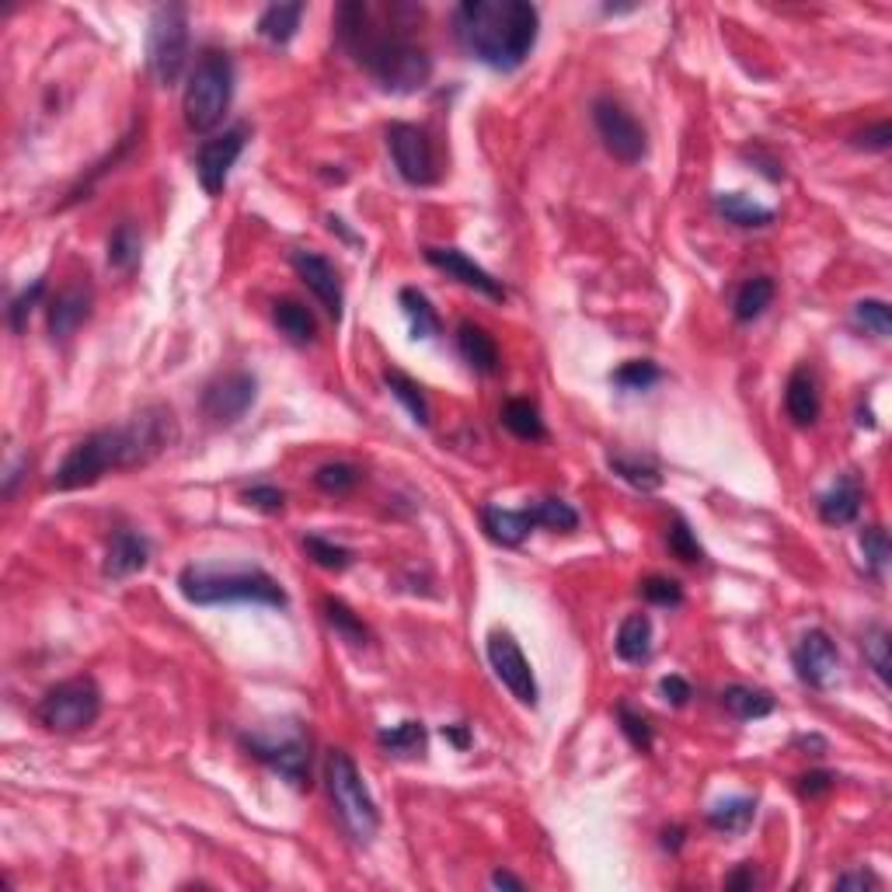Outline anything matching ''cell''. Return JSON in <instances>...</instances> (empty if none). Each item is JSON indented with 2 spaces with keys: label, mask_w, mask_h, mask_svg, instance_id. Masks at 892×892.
Returning a JSON list of instances; mask_svg holds the SVG:
<instances>
[{
  "label": "cell",
  "mask_w": 892,
  "mask_h": 892,
  "mask_svg": "<svg viewBox=\"0 0 892 892\" xmlns=\"http://www.w3.org/2000/svg\"><path fill=\"white\" fill-rule=\"evenodd\" d=\"M489 663L495 676L503 680V687L513 694L516 701L533 708L538 704V680H533V670L527 663V655L509 631H492L489 635Z\"/></svg>",
  "instance_id": "4fadbf2b"
},
{
  "label": "cell",
  "mask_w": 892,
  "mask_h": 892,
  "mask_svg": "<svg viewBox=\"0 0 892 892\" xmlns=\"http://www.w3.org/2000/svg\"><path fill=\"white\" fill-rule=\"evenodd\" d=\"M178 439V425L168 408H144L122 425H109V430L87 433L81 443L70 446V454L52 474V489L74 492L95 485L98 478L122 468H140L150 463L157 454H165Z\"/></svg>",
  "instance_id": "7a4b0ae2"
},
{
  "label": "cell",
  "mask_w": 892,
  "mask_h": 892,
  "mask_svg": "<svg viewBox=\"0 0 892 892\" xmlns=\"http://www.w3.org/2000/svg\"><path fill=\"white\" fill-rule=\"evenodd\" d=\"M303 14H308L303 4H269L258 17V35L273 46H287L297 35Z\"/></svg>",
  "instance_id": "f1b7e54d"
},
{
  "label": "cell",
  "mask_w": 892,
  "mask_h": 892,
  "mask_svg": "<svg viewBox=\"0 0 892 892\" xmlns=\"http://www.w3.org/2000/svg\"><path fill=\"white\" fill-rule=\"evenodd\" d=\"M405 4L390 8V22L377 17L370 4L349 0L335 11V35L349 57L390 95H415L433 77V57L415 39L412 28L398 17Z\"/></svg>",
  "instance_id": "6da1fadb"
},
{
  "label": "cell",
  "mask_w": 892,
  "mask_h": 892,
  "mask_svg": "<svg viewBox=\"0 0 892 892\" xmlns=\"http://www.w3.org/2000/svg\"><path fill=\"white\" fill-rule=\"evenodd\" d=\"M792 663L801 684H809L812 690H830L836 684V673H841V652H836L833 638L823 628H812L798 638Z\"/></svg>",
  "instance_id": "9a60e30c"
},
{
  "label": "cell",
  "mask_w": 892,
  "mask_h": 892,
  "mask_svg": "<svg viewBox=\"0 0 892 892\" xmlns=\"http://www.w3.org/2000/svg\"><path fill=\"white\" fill-rule=\"evenodd\" d=\"M725 885H728V889H754V885H757V871H754V865H743L739 871H733V876L725 879Z\"/></svg>",
  "instance_id": "9f6ffc18"
},
{
  "label": "cell",
  "mask_w": 892,
  "mask_h": 892,
  "mask_svg": "<svg viewBox=\"0 0 892 892\" xmlns=\"http://www.w3.org/2000/svg\"><path fill=\"white\" fill-rule=\"evenodd\" d=\"M879 879L871 871H847V876L836 879V889H876Z\"/></svg>",
  "instance_id": "11a10c76"
},
{
  "label": "cell",
  "mask_w": 892,
  "mask_h": 892,
  "mask_svg": "<svg viewBox=\"0 0 892 892\" xmlns=\"http://www.w3.org/2000/svg\"><path fill=\"white\" fill-rule=\"evenodd\" d=\"M425 262H430L433 269L446 273L450 279L463 282V287H471V290H478V293H485L489 300H506L503 282H498L492 273L481 269L478 262H471L468 255L460 252V248H425Z\"/></svg>",
  "instance_id": "e0dca14e"
},
{
  "label": "cell",
  "mask_w": 892,
  "mask_h": 892,
  "mask_svg": "<svg viewBox=\"0 0 892 892\" xmlns=\"http://www.w3.org/2000/svg\"><path fill=\"white\" fill-rule=\"evenodd\" d=\"M641 596L655 606H680L684 603V590L676 579H666V576H649L641 582Z\"/></svg>",
  "instance_id": "c3c4849f"
},
{
  "label": "cell",
  "mask_w": 892,
  "mask_h": 892,
  "mask_svg": "<svg viewBox=\"0 0 892 892\" xmlns=\"http://www.w3.org/2000/svg\"><path fill=\"white\" fill-rule=\"evenodd\" d=\"M377 743L384 754L390 757H419L425 754V743H430V733H425L422 722H398L390 728H381Z\"/></svg>",
  "instance_id": "4dcf8cb0"
},
{
  "label": "cell",
  "mask_w": 892,
  "mask_h": 892,
  "mask_svg": "<svg viewBox=\"0 0 892 892\" xmlns=\"http://www.w3.org/2000/svg\"><path fill=\"white\" fill-rule=\"evenodd\" d=\"M533 527H544V530H576L579 527V513L562 503V498H541V503L527 506Z\"/></svg>",
  "instance_id": "f35d334b"
},
{
  "label": "cell",
  "mask_w": 892,
  "mask_h": 892,
  "mask_svg": "<svg viewBox=\"0 0 892 892\" xmlns=\"http://www.w3.org/2000/svg\"><path fill=\"white\" fill-rule=\"evenodd\" d=\"M443 736L450 739L454 746H460V749H468V743H471L468 728H463V725H446V728H443Z\"/></svg>",
  "instance_id": "680465c9"
},
{
  "label": "cell",
  "mask_w": 892,
  "mask_h": 892,
  "mask_svg": "<svg viewBox=\"0 0 892 892\" xmlns=\"http://www.w3.org/2000/svg\"><path fill=\"white\" fill-rule=\"evenodd\" d=\"M255 395H258V381L255 373L248 370H230V373H220V377H213L203 390V415L217 425H230L238 422L248 408L255 405Z\"/></svg>",
  "instance_id": "7c38bea8"
},
{
  "label": "cell",
  "mask_w": 892,
  "mask_h": 892,
  "mask_svg": "<svg viewBox=\"0 0 892 892\" xmlns=\"http://www.w3.org/2000/svg\"><path fill=\"white\" fill-rule=\"evenodd\" d=\"M363 481V471L355 468V463H346V460H335V463H321L314 471V485L325 492V495H349L355 485Z\"/></svg>",
  "instance_id": "74e56055"
},
{
  "label": "cell",
  "mask_w": 892,
  "mask_h": 892,
  "mask_svg": "<svg viewBox=\"0 0 892 892\" xmlns=\"http://www.w3.org/2000/svg\"><path fill=\"white\" fill-rule=\"evenodd\" d=\"M684 833H687L684 827L666 830V833H663V847H666V851H680V847H684Z\"/></svg>",
  "instance_id": "91938a15"
},
{
  "label": "cell",
  "mask_w": 892,
  "mask_h": 892,
  "mask_svg": "<svg viewBox=\"0 0 892 892\" xmlns=\"http://www.w3.org/2000/svg\"><path fill=\"white\" fill-rule=\"evenodd\" d=\"M614 649H617V655L624 659V663H646V659L652 655V620H649V614L624 617Z\"/></svg>",
  "instance_id": "4316f807"
},
{
  "label": "cell",
  "mask_w": 892,
  "mask_h": 892,
  "mask_svg": "<svg viewBox=\"0 0 892 892\" xmlns=\"http://www.w3.org/2000/svg\"><path fill=\"white\" fill-rule=\"evenodd\" d=\"M861 555L871 568V576H882V568L889 565V533L882 527H865L861 530Z\"/></svg>",
  "instance_id": "bcb514c9"
},
{
  "label": "cell",
  "mask_w": 892,
  "mask_h": 892,
  "mask_svg": "<svg viewBox=\"0 0 892 892\" xmlns=\"http://www.w3.org/2000/svg\"><path fill=\"white\" fill-rule=\"evenodd\" d=\"M606 463H611V471H614L617 478H624L628 485H635V489H641V492H655L659 485H663V471H659V463H655V460L611 454V457H606Z\"/></svg>",
  "instance_id": "836d02e7"
},
{
  "label": "cell",
  "mask_w": 892,
  "mask_h": 892,
  "mask_svg": "<svg viewBox=\"0 0 892 892\" xmlns=\"http://www.w3.org/2000/svg\"><path fill=\"white\" fill-rule=\"evenodd\" d=\"M230 98H234V63H230L224 49H203V57L195 60L189 74L182 98L185 126L192 133L217 130L230 109Z\"/></svg>",
  "instance_id": "5b68a950"
},
{
  "label": "cell",
  "mask_w": 892,
  "mask_h": 892,
  "mask_svg": "<svg viewBox=\"0 0 892 892\" xmlns=\"http://www.w3.org/2000/svg\"><path fill=\"white\" fill-rule=\"evenodd\" d=\"M140 252H144L140 230L133 224H119L109 238V265L119 273H133L140 265Z\"/></svg>",
  "instance_id": "8d00e7d4"
},
{
  "label": "cell",
  "mask_w": 892,
  "mask_h": 892,
  "mask_svg": "<svg viewBox=\"0 0 892 892\" xmlns=\"http://www.w3.org/2000/svg\"><path fill=\"white\" fill-rule=\"evenodd\" d=\"M303 551H308V558L314 565L328 568V572H346V568L352 565V551L328 541V538H321V533H308V538H303Z\"/></svg>",
  "instance_id": "ab89813d"
},
{
  "label": "cell",
  "mask_w": 892,
  "mask_h": 892,
  "mask_svg": "<svg viewBox=\"0 0 892 892\" xmlns=\"http://www.w3.org/2000/svg\"><path fill=\"white\" fill-rule=\"evenodd\" d=\"M503 425L516 436V439H530V443H538L547 436L544 430V419H541V408L527 401V398H509L503 405Z\"/></svg>",
  "instance_id": "f546056e"
},
{
  "label": "cell",
  "mask_w": 892,
  "mask_h": 892,
  "mask_svg": "<svg viewBox=\"0 0 892 892\" xmlns=\"http://www.w3.org/2000/svg\"><path fill=\"white\" fill-rule=\"evenodd\" d=\"M178 590L195 606H220V603H262V606H287V590L265 572V568H220V565H185L178 576Z\"/></svg>",
  "instance_id": "277c9868"
},
{
  "label": "cell",
  "mask_w": 892,
  "mask_h": 892,
  "mask_svg": "<svg viewBox=\"0 0 892 892\" xmlns=\"http://www.w3.org/2000/svg\"><path fill=\"white\" fill-rule=\"evenodd\" d=\"M481 527L495 541L516 547L527 541V533L533 530V520L527 509H503V506H481Z\"/></svg>",
  "instance_id": "603a6c76"
},
{
  "label": "cell",
  "mask_w": 892,
  "mask_h": 892,
  "mask_svg": "<svg viewBox=\"0 0 892 892\" xmlns=\"http://www.w3.org/2000/svg\"><path fill=\"white\" fill-rule=\"evenodd\" d=\"M784 412H788V419L798 425V430H809V425L819 422L823 401H819V384H816L809 366L792 370L788 384H784Z\"/></svg>",
  "instance_id": "ffe728a7"
},
{
  "label": "cell",
  "mask_w": 892,
  "mask_h": 892,
  "mask_svg": "<svg viewBox=\"0 0 892 892\" xmlns=\"http://www.w3.org/2000/svg\"><path fill=\"white\" fill-rule=\"evenodd\" d=\"M666 544H670L673 555L680 558V562H687V565H701L704 562V547L698 544V538H694V530L687 527L684 516H673V527L666 533Z\"/></svg>",
  "instance_id": "b9f144b4"
},
{
  "label": "cell",
  "mask_w": 892,
  "mask_h": 892,
  "mask_svg": "<svg viewBox=\"0 0 892 892\" xmlns=\"http://www.w3.org/2000/svg\"><path fill=\"white\" fill-rule=\"evenodd\" d=\"M457 352L474 373H485V377H489V373L498 370L495 338L481 325H474V321H460V325H457Z\"/></svg>",
  "instance_id": "7402d4cb"
},
{
  "label": "cell",
  "mask_w": 892,
  "mask_h": 892,
  "mask_svg": "<svg viewBox=\"0 0 892 892\" xmlns=\"http://www.w3.org/2000/svg\"><path fill=\"white\" fill-rule=\"evenodd\" d=\"M321 611H325V620L332 624L338 638L349 641V646H366L370 631H366V624L355 617V611H352L349 603L335 600V596H325V600H321Z\"/></svg>",
  "instance_id": "e575fe53"
},
{
  "label": "cell",
  "mask_w": 892,
  "mask_h": 892,
  "mask_svg": "<svg viewBox=\"0 0 892 892\" xmlns=\"http://www.w3.org/2000/svg\"><path fill=\"white\" fill-rule=\"evenodd\" d=\"M593 126L603 140L606 154L620 160V165H638V160L649 154V136L641 130V122L614 98L593 101Z\"/></svg>",
  "instance_id": "30bf717a"
},
{
  "label": "cell",
  "mask_w": 892,
  "mask_h": 892,
  "mask_svg": "<svg viewBox=\"0 0 892 892\" xmlns=\"http://www.w3.org/2000/svg\"><path fill=\"white\" fill-rule=\"evenodd\" d=\"M778 287H774V279L771 276H754V279H746L736 300H733V314L736 321H743V325H749V321H757L767 308H771V300H774Z\"/></svg>",
  "instance_id": "1f68e13d"
},
{
  "label": "cell",
  "mask_w": 892,
  "mask_h": 892,
  "mask_svg": "<svg viewBox=\"0 0 892 892\" xmlns=\"http://www.w3.org/2000/svg\"><path fill=\"white\" fill-rule=\"evenodd\" d=\"M659 694H663V701L666 704H673V708H684L690 698H694V690H690V684L684 680V676H663V680H659Z\"/></svg>",
  "instance_id": "f907efd6"
},
{
  "label": "cell",
  "mask_w": 892,
  "mask_h": 892,
  "mask_svg": "<svg viewBox=\"0 0 892 892\" xmlns=\"http://www.w3.org/2000/svg\"><path fill=\"white\" fill-rule=\"evenodd\" d=\"M617 722H620L624 739H628L638 749V754H649L652 743H655V733H652L649 719L641 715V711H635L631 704H617Z\"/></svg>",
  "instance_id": "60d3db41"
},
{
  "label": "cell",
  "mask_w": 892,
  "mask_h": 892,
  "mask_svg": "<svg viewBox=\"0 0 892 892\" xmlns=\"http://www.w3.org/2000/svg\"><path fill=\"white\" fill-rule=\"evenodd\" d=\"M273 321H276V328L297 346L314 342V335H317V321L300 300H276L273 303Z\"/></svg>",
  "instance_id": "83f0119b"
},
{
  "label": "cell",
  "mask_w": 892,
  "mask_h": 892,
  "mask_svg": "<svg viewBox=\"0 0 892 892\" xmlns=\"http://www.w3.org/2000/svg\"><path fill=\"white\" fill-rule=\"evenodd\" d=\"M290 265L297 269L300 282L308 287L321 308L328 311L332 321L342 317V303H346V293H342V279H338V269L317 252H293L290 255Z\"/></svg>",
  "instance_id": "2e32d148"
},
{
  "label": "cell",
  "mask_w": 892,
  "mask_h": 892,
  "mask_svg": "<svg viewBox=\"0 0 892 892\" xmlns=\"http://www.w3.org/2000/svg\"><path fill=\"white\" fill-rule=\"evenodd\" d=\"M743 157L749 160V165H757V171H760L763 178H771V182H781V174H784V171H781V165H778V160H774L771 154H763L760 147H746Z\"/></svg>",
  "instance_id": "db71d44e"
},
{
  "label": "cell",
  "mask_w": 892,
  "mask_h": 892,
  "mask_svg": "<svg viewBox=\"0 0 892 892\" xmlns=\"http://www.w3.org/2000/svg\"><path fill=\"white\" fill-rule=\"evenodd\" d=\"M398 303H401V311L408 317V328H412V338H422V342H430V338H436L443 332V321L436 314V308L430 303V297H425L422 290L415 287H405L398 293Z\"/></svg>",
  "instance_id": "484cf974"
},
{
  "label": "cell",
  "mask_w": 892,
  "mask_h": 892,
  "mask_svg": "<svg viewBox=\"0 0 892 892\" xmlns=\"http://www.w3.org/2000/svg\"><path fill=\"white\" fill-rule=\"evenodd\" d=\"M711 206H715V213L725 224H736L743 230H760L774 224V209L754 203L743 192H719L715 200H711Z\"/></svg>",
  "instance_id": "cb8c5ba5"
},
{
  "label": "cell",
  "mask_w": 892,
  "mask_h": 892,
  "mask_svg": "<svg viewBox=\"0 0 892 892\" xmlns=\"http://www.w3.org/2000/svg\"><path fill=\"white\" fill-rule=\"evenodd\" d=\"M757 819V798H725L708 809V827L719 833H746Z\"/></svg>",
  "instance_id": "d6a6232c"
},
{
  "label": "cell",
  "mask_w": 892,
  "mask_h": 892,
  "mask_svg": "<svg viewBox=\"0 0 892 892\" xmlns=\"http://www.w3.org/2000/svg\"><path fill=\"white\" fill-rule=\"evenodd\" d=\"M854 321L879 338L892 335V308L885 300H858L854 303Z\"/></svg>",
  "instance_id": "f6af8a7d"
},
{
  "label": "cell",
  "mask_w": 892,
  "mask_h": 892,
  "mask_svg": "<svg viewBox=\"0 0 892 892\" xmlns=\"http://www.w3.org/2000/svg\"><path fill=\"white\" fill-rule=\"evenodd\" d=\"M384 384H387V390L390 395H395L401 405H405V412L412 415L419 425H430V401H425V395H422V387L408 377V373H401V370H387L384 373Z\"/></svg>",
  "instance_id": "d590c367"
},
{
  "label": "cell",
  "mask_w": 892,
  "mask_h": 892,
  "mask_svg": "<svg viewBox=\"0 0 892 892\" xmlns=\"http://www.w3.org/2000/svg\"><path fill=\"white\" fill-rule=\"evenodd\" d=\"M722 704L733 719L739 722H757L767 719L774 711V698L760 687H746V684H728L722 690Z\"/></svg>",
  "instance_id": "d4e9b609"
},
{
  "label": "cell",
  "mask_w": 892,
  "mask_h": 892,
  "mask_svg": "<svg viewBox=\"0 0 892 892\" xmlns=\"http://www.w3.org/2000/svg\"><path fill=\"white\" fill-rule=\"evenodd\" d=\"M92 290L87 287H67L60 290L57 297L49 300V311H46V325H49V335L63 342V338L74 335L87 317H92Z\"/></svg>",
  "instance_id": "ac0fdd59"
},
{
  "label": "cell",
  "mask_w": 892,
  "mask_h": 892,
  "mask_svg": "<svg viewBox=\"0 0 892 892\" xmlns=\"http://www.w3.org/2000/svg\"><path fill=\"white\" fill-rule=\"evenodd\" d=\"M861 503H865L861 481L854 474H844L830 492L819 495V520L830 527H847L861 516Z\"/></svg>",
  "instance_id": "44dd1931"
},
{
  "label": "cell",
  "mask_w": 892,
  "mask_h": 892,
  "mask_svg": "<svg viewBox=\"0 0 892 892\" xmlns=\"http://www.w3.org/2000/svg\"><path fill=\"white\" fill-rule=\"evenodd\" d=\"M189 60V14L182 4H160L147 28V70L160 87L182 77Z\"/></svg>",
  "instance_id": "9c48e42d"
},
{
  "label": "cell",
  "mask_w": 892,
  "mask_h": 892,
  "mask_svg": "<svg viewBox=\"0 0 892 892\" xmlns=\"http://www.w3.org/2000/svg\"><path fill=\"white\" fill-rule=\"evenodd\" d=\"M241 498L252 509H262V513H269V516H279L282 509H287V495H282L276 485H252Z\"/></svg>",
  "instance_id": "681fc988"
},
{
  "label": "cell",
  "mask_w": 892,
  "mask_h": 892,
  "mask_svg": "<svg viewBox=\"0 0 892 892\" xmlns=\"http://www.w3.org/2000/svg\"><path fill=\"white\" fill-rule=\"evenodd\" d=\"M241 746L262 760L273 774L290 781L293 788H311V736L297 722L282 725V733L265 728V733H244Z\"/></svg>",
  "instance_id": "52a82bcc"
},
{
  "label": "cell",
  "mask_w": 892,
  "mask_h": 892,
  "mask_svg": "<svg viewBox=\"0 0 892 892\" xmlns=\"http://www.w3.org/2000/svg\"><path fill=\"white\" fill-rule=\"evenodd\" d=\"M43 293H46V279H35L32 287H25L22 293H17V297L11 300V308H8V325H11L14 335H22V332H25V321H28V314H32L35 303L43 300Z\"/></svg>",
  "instance_id": "7dc6e473"
},
{
  "label": "cell",
  "mask_w": 892,
  "mask_h": 892,
  "mask_svg": "<svg viewBox=\"0 0 892 892\" xmlns=\"http://www.w3.org/2000/svg\"><path fill=\"white\" fill-rule=\"evenodd\" d=\"M833 781H836V774H830V771H812L806 778H798V792L806 798H819L833 788Z\"/></svg>",
  "instance_id": "f5cc1de1"
},
{
  "label": "cell",
  "mask_w": 892,
  "mask_h": 892,
  "mask_svg": "<svg viewBox=\"0 0 892 892\" xmlns=\"http://www.w3.org/2000/svg\"><path fill=\"white\" fill-rule=\"evenodd\" d=\"M244 144H248V126L241 122V126H230L200 147V154H195V174H200V185L206 195H220L227 189L230 168L238 165Z\"/></svg>",
  "instance_id": "5bb4252c"
},
{
  "label": "cell",
  "mask_w": 892,
  "mask_h": 892,
  "mask_svg": "<svg viewBox=\"0 0 892 892\" xmlns=\"http://www.w3.org/2000/svg\"><path fill=\"white\" fill-rule=\"evenodd\" d=\"M150 562V541L136 530H116L109 551H105V579H130Z\"/></svg>",
  "instance_id": "d6986e66"
},
{
  "label": "cell",
  "mask_w": 892,
  "mask_h": 892,
  "mask_svg": "<svg viewBox=\"0 0 892 892\" xmlns=\"http://www.w3.org/2000/svg\"><path fill=\"white\" fill-rule=\"evenodd\" d=\"M865 659L871 663V670H876L879 684H882V687H889V670H892V659H889V631L882 628V624H871V628L865 631Z\"/></svg>",
  "instance_id": "ee69618b"
},
{
  "label": "cell",
  "mask_w": 892,
  "mask_h": 892,
  "mask_svg": "<svg viewBox=\"0 0 892 892\" xmlns=\"http://www.w3.org/2000/svg\"><path fill=\"white\" fill-rule=\"evenodd\" d=\"M659 377H663V370H659L655 363L649 360H631V363H624L620 370H614V387L620 390H649L652 384H659Z\"/></svg>",
  "instance_id": "7bdbcfd3"
},
{
  "label": "cell",
  "mask_w": 892,
  "mask_h": 892,
  "mask_svg": "<svg viewBox=\"0 0 892 892\" xmlns=\"http://www.w3.org/2000/svg\"><path fill=\"white\" fill-rule=\"evenodd\" d=\"M854 147H865V150H889L892 147V126L889 122H879V126H871L865 133L854 136Z\"/></svg>",
  "instance_id": "816d5d0a"
},
{
  "label": "cell",
  "mask_w": 892,
  "mask_h": 892,
  "mask_svg": "<svg viewBox=\"0 0 892 892\" xmlns=\"http://www.w3.org/2000/svg\"><path fill=\"white\" fill-rule=\"evenodd\" d=\"M541 14L527 0H463L454 11L457 46L492 70L523 67L538 43Z\"/></svg>",
  "instance_id": "3957f363"
},
{
  "label": "cell",
  "mask_w": 892,
  "mask_h": 892,
  "mask_svg": "<svg viewBox=\"0 0 892 892\" xmlns=\"http://www.w3.org/2000/svg\"><path fill=\"white\" fill-rule=\"evenodd\" d=\"M492 885H495V889H513V892H523V889H527V882H523V879H516V876H509V871H492Z\"/></svg>",
  "instance_id": "6f0895ef"
},
{
  "label": "cell",
  "mask_w": 892,
  "mask_h": 892,
  "mask_svg": "<svg viewBox=\"0 0 892 892\" xmlns=\"http://www.w3.org/2000/svg\"><path fill=\"white\" fill-rule=\"evenodd\" d=\"M101 715V690L92 676H74L43 694L35 719H39L49 733L57 736H74L84 733L87 725H95Z\"/></svg>",
  "instance_id": "ba28073f"
},
{
  "label": "cell",
  "mask_w": 892,
  "mask_h": 892,
  "mask_svg": "<svg viewBox=\"0 0 892 892\" xmlns=\"http://www.w3.org/2000/svg\"><path fill=\"white\" fill-rule=\"evenodd\" d=\"M325 778H328V795H332V806H335V816L342 830L352 836L355 844H373V836L381 830V809L377 801H373L370 788L363 784V774L355 760L346 754V749H332L328 754V767H325Z\"/></svg>",
  "instance_id": "8992f818"
},
{
  "label": "cell",
  "mask_w": 892,
  "mask_h": 892,
  "mask_svg": "<svg viewBox=\"0 0 892 892\" xmlns=\"http://www.w3.org/2000/svg\"><path fill=\"white\" fill-rule=\"evenodd\" d=\"M387 150H390V160H395L398 174L408 185H415V189L436 185V178H439L436 150H433V140L425 130L412 126V122H390Z\"/></svg>",
  "instance_id": "8fae6325"
}]
</instances>
